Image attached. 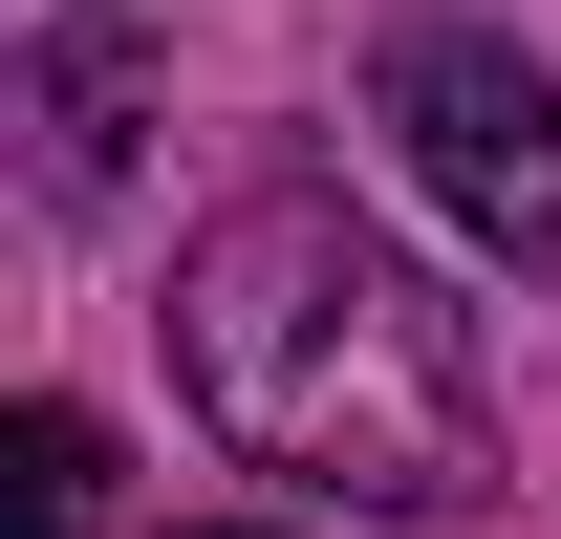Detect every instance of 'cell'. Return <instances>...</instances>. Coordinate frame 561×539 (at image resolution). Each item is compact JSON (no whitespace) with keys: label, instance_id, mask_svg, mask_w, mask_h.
<instances>
[{"label":"cell","instance_id":"2","mask_svg":"<svg viewBox=\"0 0 561 539\" xmlns=\"http://www.w3.org/2000/svg\"><path fill=\"white\" fill-rule=\"evenodd\" d=\"M367 108H389V151L454 195V238L561 302V87L518 66L496 22H389V44H367Z\"/></svg>","mask_w":561,"mask_h":539},{"label":"cell","instance_id":"1","mask_svg":"<svg viewBox=\"0 0 561 539\" xmlns=\"http://www.w3.org/2000/svg\"><path fill=\"white\" fill-rule=\"evenodd\" d=\"M173 367H195V410L260 474L346 496V518H454L496 474L476 324H454L346 195H238L216 216L195 260H173Z\"/></svg>","mask_w":561,"mask_h":539},{"label":"cell","instance_id":"3","mask_svg":"<svg viewBox=\"0 0 561 539\" xmlns=\"http://www.w3.org/2000/svg\"><path fill=\"white\" fill-rule=\"evenodd\" d=\"M87 518H108V432L44 389L22 432H0V539H87Z\"/></svg>","mask_w":561,"mask_h":539}]
</instances>
